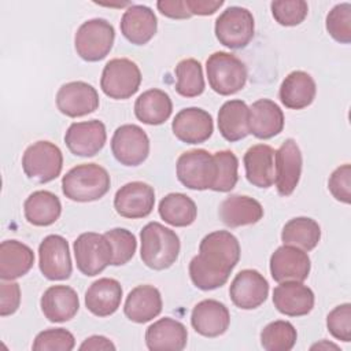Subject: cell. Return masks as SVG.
Returning <instances> with one entry per match:
<instances>
[{
	"label": "cell",
	"mask_w": 351,
	"mask_h": 351,
	"mask_svg": "<svg viewBox=\"0 0 351 351\" xmlns=\"http://www.w3.org/2000/svg\"><path fill=\"white\" fill-rule=\"evenodd\" d=\"M317 93V85L313 77L302 70L289 73L280 86V100L291 110H302L308 107Z\"/></svg>",
	"instance_id": "30"
},
{
	"label": "cell",
	"mask_w": 351,
	"mask_h": 351,
	"mask_svg": "<svg viewBox=\"0 0 351 351\" xmlns=\"http://www.w3.org/2000/svg\"><path fill=\"white\" fill-rule=\"evenodd\" d=\"M298 339L295 326L282 319L267 324L261 332V346L266 351H289Z\"/></svg>",
	"instance_id": "38"
},
{
	"label": "cell",
	"mask_w": 351,
	"mask_h": 351,
	"mask_svg": "<svg viewBox=\"0 0 351 351\" xmlns=\"http://www.w3.org/2000/svg\"><path fill=\"white\" fill-rule=\"evenodd\" d=\"M44 317L51 322H66L75 317L80 308L77 292L69 285H52L40 299Z\"/></svg>",
	"instance_id": "23"
},
{
	"label": "cell",
	"mask_w": 351,
	"mask_h": 351,
	"mask_svg": "<svg viewBox=\"0 0 351 351\" xmlns=\"http://www.w3.org/2000/svg\"><path fill=\"white\" fill-rule=\"evenodd\" d=\"M240 261V244L228 230L206 234L199 244V254L189 262V277L202 291L217 289L226 284Z\"/></svg>",
	"instance_id": "1"
},
{
	"label": "cell",
	"mask_w": 351,
	"mask_h": 351,
	"mask_svg": "<svg viewBox=\"0 0 351 351\" xmlns=\"http://www.w3.org/2000/svg\"><path fill=\"white\" fill-rule=\"evenodd\" d=\"M38 267L51 281L67 280L73 271L69 243L63 236L48 234L38 245Z\"/></svg>",
	"instance_id": "12"
},
{
	"label": "cell",
	"mask_w": 351,
	"mask_h": 351,
	"mask_svg": "<svg viewBox=\"0 0 351 351\" xmlns=\"http://www.w3.org/2000/svg\"><path fill=\"white\" fill-rule=\"evenodd\" d=\"M114 26L101 18L85 21L74 36L77 55L86 62H99L104 59L114 44Z\"/></svg>",
	"instance_id": "6"
},
{
	"label": "cell",
	"mask_w": 351,
	"mask_h": 351,
	"mask_svg": "<svg viewBox=\"0 0 351 351\" xmlns=\"http://www.w3.org/2000/svg\"><path fill=\"white\" fill-rule=\"evenodd\" d=\"M156 7L162 15L171 19H188L192 16L185 0H159Z\"/></svg>",
	"instance_id": "47"
},
{
	"label": "cell",
	"mask_w": 351,
	"mask_h": 351,
	"mask_svg": "<svg viewBox=\"0 0 351 351\" xmlns=\"http://www.w3.org/2000/svg\"><path fill=\"white\" fill-rule=\"evenodd\" d=\"M75 346V339L71 332L64 328H52L40 332L32 348L34 351H71Z\"/></svg>",
	"instance_id": "42"
},
{
	"label": "cell",
	"mask_w": 351,
	"mask_h": 351,
	"mask_svg": "<svg viewBox=\"0 0 351 351\" xmlns=\"http://www.w3.org/2000/svg\"><path fill=\"white\" fill-rule=\"evenodd\" d=\"M121 33L123 37L134 44H147L156 33L158 19L155 12L143 4H132L121 18Z\"/></svg>",
	"instance_id": "22"
},
{
	"label": "cell",
	"mask_w": 351,
	"mask_h": 351,
	"mask_svg": "<svg viewBox=\"0 0 351 351\" xmlns=\"http://www.w3.org/2000/svg\"><path fill=\"white\" fill-rule=\"evenodd\" d=\"M163 302L158 288L154 285H138L126 296L123 313L136 324H145L162 313Z\"/></svg>",
	"instance_id": "26"
},
{
	"label": "cell",
	"mask_w": 351,
	"mask_h": 351,
	"mask_svg": "<svg viewBox=\"0 0 351 351\" xmlns=\"http://www.w3.org/2000/svg\"><path fill=\"white\" fill-rule=\"evenodd\" d=\"M314 348H318V350H328V348H333V350H339V347L336 346V344H333V343H328L326 340H322L321 343H317V344H314L313 347H311V350H314Z\"/></svg>",
	"instance_id": "50"
},
{
	"label": "cell",
	"mask_w": 351,
	"mask_h": 351,
	"mask_svg": "<svg viewBox=\"0 0 351 351\" xmlns=\"http://www.w3.org/2000/svg\"><path fill=\"white\" fill-rule=\"evenodd\" d=\"M311 269V262L306 251L284 244L270 256V274L274 281H304Z\"/></svg>",
	"instance_id": "15"
},
{
	"label": "cell",
	"mask_w": 351,
	"mask_h": 351,
	"mask_svg": "<svg viewBox=\"0 0 351 351\" xmlns=\"http://www.w3.org/2000/svg\"><path fill=\"white\" fill-rule=\"evenodd\" d=\"M155 191L143 181H132L121 186L114 196L115 211L129 219L145 218L152 213Z\"/></svg>",
	"instance_id": "13"
},
{
	"label": "cell",
	"mask_w": 351,
	"mask_h": 351,
	"mask_svg": "<svg viewBox=\"0 0 351 351\" xmlns=\"http://www.w3.org/2000/svg\"><path fill=\"white\" fill-rule=\"evenodd\" d=\"M177 84L176 92L184 97H196L204 90L203 69L199 60L193 58L182 59L174 69Z\"/></svg>",
	"instance_id": "37"
},
{
	"label": "cell",
	"mask_w": 351,
	"mask_h": 351,
	"mask_svg": "<svg viewBox=\"0 0 351 351\" xmlns=\"http://www.w3.org/2000/svg\"><path fill=\"white\" fill-rule=\"evenodd\" d=\"M329 36L341 44L351 43V4L340 3L335 5L325 21Z\"/></svg>",
	"instance_id": "40"
},
{
	"label": "cell",
	"mask_w": 351,
	"mask_h": 351,
	"mask_svg": "<svg viewBox=\"0 0 351 351\" xmlns=\"http://www.w3.org/2000/svg\"><path fill=\"white\" fill-rule=\"evenodd\" d=\"M77 269L86 277L100 274L112 263V247L104 234L86 232L74 240Z\"/></svg>",
	"instance_id": "9"
},
{
	"label": "cell",
	"mask_w": 351,
	"mask_h": 351,
	"mask_svg": "<svg viewBox=\"0 0 351 351\" xmlns=\"http://www.w3.org/2000/svg\"><path fill=\"white\" fill-rule=\"evenodd\" d=\"M191 324L199 335L218 337L228 330L230 313L223 303L215 299H204L192 308Z\"/></svg>",
	"instance_id": "21"
},
{
	"label": "cell",
	"mask_w": 351,
	"mask_h": 351,
	"mask_svg": "<svg viewBox=\"0 0 351 351\" xmlns=\"http://www.w3.org/2000/svg\"><path fill=\"white\" fill-rule=\"evenodd\" d=\"M23 213L29 223L34 226H49L59 219L62 203L59 197L49 191H36L25 200Z\"/></svg>",
	"instance_id": "34"
},
{
	"label": "cell",
	"mask_w": 351,
	"mask_h": 351,
	"mask_svg": "<svg viewBox=\"0 0 351 351\" xmlns=\"http://www.w3.org/2000/svg\"><path fill=\"white\" fill-rule=\"evenodd\" d=\"M176 174L178 181L189 189H211L217 177L214 155L206 149L186 151L177 159Z\"/></svg>",
	"instance_id": "7"
},
{
	"label": "cell",
	"mask_w": 351,
	"mask_h": 351,
	"mask_svg": "<svg viewBox=\"0 0 351 351\" xmlns=\"http://www.w3.org/2000/svg\"><path fill=\"white\" fill-rule=\"evenodd\" d=\"M302 152L293 138H287L276 151L274 184L281 196H289L299 184L302 174Z\"/></svg>",
	"instance_id": "17"
},
{
	"label": "cell",
	"mask_w": 351,
	"mask_h": 351,
	"mask_svg": "<svg viewBox=\"0 0 351 351\" xmlns=\"http://www.w3.org/2000/svg\"><path fill=\"white\" fill-rule=\"evenodd\" d=\"M314 292L302 281H282L273 291V304L284 315H307L314 307Z\"/></svg>",
	"instance_id": "20"
},
{
	"label": "cell",
	"mask_w": 351,
	"mask_h": 351,
	"mask_svg": "<svg viewBox=\"0 0 351 351\" xmlns=\"http://www.w3.org/2000/svg\"><path fill=\"white\" fill-rule=\"evenodd\" d=\"M215 165H217V177L213 185V191L215 192H229L237 184L239 176V159L232 151H218L214 154Z\"/></svg>",
	"instance_id": "39"
},
{
	"label": "cell",
	"mask_w": 351,
	"mask_h": 351,
	"mask_svg": "<svg viewBox=\"0 0 351 351\" xmlns=\"http://www.w3.org/2000/svg\"><path fill=\"white\" fill-rule=\"evenodd\" d=\"M56 107L70 118L88 115L99 108L97 90L84 81L63 84L56 93Z\"/></svg>",
	"instance_id": "14"
},
{
	"label": "cell",
	"mask_w": 351,
	"mask_h": 351,
	"mask_svg": "<svg viewBox=\"0 0 351 351\" xmlns=\"http://www.w3.org/2000/svg\"><path fill=\"white\" fill-rule=\"evenodd\" d=\"M22 169L29 180L47 184L60 176L63 154L60 148L51 141H36L26 148L22 156Z\"/></svg>",
	"instance_id": "5"
},
{
	"label": "cell",
	"mask_w": 351,
	"mask_h": 351,
	"mask_svg": "<svg viewBox=\"0 0 351 351\" xmlns=\"http://www.w3.org/2000/svg\"><path fill=\"white\" fill-rule=\"evenodd\" d=\"M255 22L251 11L244 7H228L217 18L214 32L219 44L230 48L240 49L250 44L254 37Z\"/></svg>",
	"instance_id": "10"
},
{
	"label": "cell",
	"mask_w": 351,
	"mask_h": 351,
	"mask_svg": "<svg viewBox=\"0 0 351 351\" xmlns=\"http://www.w3.org/2000/svg\"><path fill=\"white\" fill-rule=\"evenodd\" d=\"M229 295L233 304L241 310L259 307L269 295L267 280L254 269H244L233 278Z\"/></svg>",
	"instance_id": "18"
},
{
	"label": "cell",
	"mask_w": 351,
	"mask_h": 351,
	"mask_svg": "<svg viewBox=\"0 0 351 351\" xmlns=\"http://www.w3.org/2000/svg\"><path fill=\"white\" fill-rule=\"evenodd\" d=\"M121 300L122 287L115 278H99L85 292V306L96 317L114 314L121 306Z\"/></svg>",
	"instance_id": "28"
},
{
	"label": "cell",
	"mask_w": 351,
	"mask_h": 351,
	"mask_svg": "<svg viewBox=\"0 0 351 351\" xmlns=\"http://www.w3.org/2000/svg\"><path fill=\"white\" fill-rule=\"evenodd\" d=\"M160 218L171 226L185 228L195 222L197 217V207L195 202L185 193H169L159 202Z\"/></svg>",
	"instance_id": "35"
},
{
	"label": "cell",
	"mask_w": 351,
	"mask_h": 351,
	"mask_svg": "<svg viewBox=\"0 0 351 351\" xmlns=\"http://www.w3.org/2000/svg\"><path fill=\"white\" fill-rule=\"evenodd\" d=\"M185 4L192 15H213L222 5V0L211 1V0H185Z\"/></svg>",
	"instance_id": "48"
},
{
	"label": "cell",
	"mask_w": 351,
	"mask_h": 351,
	"mask_svg": "<svg viewBox=\"0 0 351 351\" xmlns=\"http://www.w3.org/2000/svg\"><path fill=\"white\" fill-rule=\"evenodd\" d=\"M107 140L106 126L99 119L74 122L64 134L69 151L75 156H95L101 151Z\"/></svg>",
	"instance_id": "16"
},
{
	"label": "cell",
	"mask_w": 351,
	"mask_h": 351,
	"mask_svg": "<svg viewBox=\"0 0 351 351\" xmlns=\"http://www.w3.org/2000/svg\"><path fill=\"white\" fill-rule=\"evenodd\" d=\"M80 350L81 351H89V350H92V351H97V350H115V346L107 337L95 335V336L86 337L82 341V344L80 346Z\"/></svg>",
	"instance_id": "49"
},
{
	"label": "cell",
	"mask_w": 351,
	"mask_h": 351,
	"mask_svg": "<svg viewBox=\"0 0 351 351\" xmlns=\"http://www.w3.org/2000/svg\"><path fill=\"white\" fill-rule=\"evenodd\" d=\"M108 171L97 163H82L70 169L62 178V192L73 202H95L110 189Z\"/></svg>",
	"instance_id": "3"
},
{
	"label": "cell",
	"mask_w": 351,
	"mask_h": 351,
	"mask_svg": "<svg viewBox=\"0 0 351 351\" xmlns=\"http://www.w3.org/2000/svg\"><path fill=\"white\" fill-rule=\"evenodd\" d=\"M186 340L185 325L170 317L155 321L145 330V344L151 351H181L185 348Z\"/></svg>",
	"instance_id": "25"
},
{
	"label": "cell",
	"mask_w": 351,
	"mask_h": 351,
	"mask_svg": "<svg viewBox=\"0 0 351 351\" xmlns=\"http://www.w3.org/2000/svg\"><path fill=\"white\" fill-rule=\"evenodd\" d=\"M107 240L111 243L112 247V263L114 266H121L128 263L137 248L136 236L125 229V228H114L104 233Z\"/></svg>",
	"instance_id": "41"
},
{
	"label": "cell",
	"mask_w": 351,
	"mask_h": 351,
	"mask_svg": "<svg viewBox=\"0 0 351 351\" xmlns=\"http://www.w3.org/2000/svg\"><path fill=\"white\" fill-rule=\"evenodd\" d=\"M111 151L121 165L138 166L148 158L149 138L137 125H121L112 134Z\"/></svg>",
	"instance_id": "11"
},
{
	"label": "cell",
	"mask_w": 351,
	"mask_h": 351,
	"mask_svg": "<svg viewBox=\"0 0 351 351\" xmlns=\"http://www.w3.org/2000/svg\"><path fill=\"white\" fill-rule=\"evenodd\" d=\"M171 130L185 144H200L208 140L214 132L213 117L199 107L182 108L176 114Z\"/></svg>",
	"instance_id": "19"
},
{
	"label": "cell",
	"mask_w": 351,
	"mask_h": 351,
	"mask_svg": "<svg viewBox=\"0 0 351 351\" xmlns=\"http://www.w3.org/2000/svg\"><path fill=\"white\" fill-rule=\"evenodd\" d=\"M141 71L138 66L126 58H115L106 63L100 88L103 93L115 100L132 97L140 88Z\"/></svg>",
	"instance_id": "8"
},
{
	"label": "cell",
	"mask_w": 351,
	"mask_h": 351,
	"mask_svg": "<svg viewBox=\"0 0 351 351\" xmlns=\"http://www.w3.org/2000/svg\"><path fill=\"white\" fill-rule=\"evenodd\" d=\"M271 15L282 26L300 25L308 12V5L304 0H280L271 1Z\"/></svg>",
	"instance_id": "43"
},
{
	"label": "cell",
	"mask_w": 351,
	"mask_h": 351,
	"mask_svg": "<svg viewBox=\"0 0 351 351\" xmlns=\"http://www.w3.org/2000/svg\"><path fill=\"white\" fill-rule=\"evenodd\" d=\"M274 156L276 151L267 144H256L247 149L243 162L250 184L258 188H270L274 184Z\"/></svg>",
	"instance_id": "27"
},
{
	"label": "cell",
	"mask_w": 351,
	"mask_h": 351,
	"mask_svg": "<svg viewBox=\"0 0 351 351\" xmlns=\"http://www.w3.org/2000/svg\"><path fill=\"white\" fill-rule=\"evenodd\" d=\"M206 73L210 88L221 96H230L241 90L247 82V67L233 53L218 51L208 56Z\"/></svg>",
	"instance_id": "4"
},
{
	"label": "cell",
	"mask_w": 351,
	"mask_h": 351,
	"mask_svg": "<svg viewBox=\"0 0 351 351\" xmlns=\"http://www.w3.org/2000/svg\"><path fill=\"white\" fill-rule=\"evenodd\" d=\"M328 188L336 200L346 204L351 202V166L348 163L337 167L330 174Z\"/></svg>",
	"instance_id": "45"
},
{
	"label": "cell",
	"mask_w": 351,
	"mask_h": 351,
	"mask_svg": "<svg viewBox=\"0 0 351 351\" xmlns=\"http://www.w3.org/2000/svg\"><path fill=\"white\" fill-rule=\"evenodd\" d=\"M34 263L33 250L18 241L4 240L0 244V278L15 280L29 273Z\"/></svg>",
	"instance_id": "31"
},
{
	"label": "cell",
	"mask_w": 351,
	"mask_h": 351,
	"mask_svg": "<svg viewBox=\"0 0 351 351\" xmlns=\"http://www.w3.org/2000/svg\"><path fill=\"white\" fill-rule=\"evenodd\" d=\"M219 219L228 228H239L244 225H252L262 219V204L245 195H230L219 206Z\"/></svg>",
	"instance_id": "29"
},
{
	"label": "cell",
	"mask_w": 351,
	"mask_h": 351,
	"mask_svg": "<svg viewBox=\"0 0 351 351\" xmlns=\"http://www.w3.org/2000/svg\"><path fill=\"white\" fill-rule=\"evenodd\" d=\"M281 240L284 244L295 245L303 251H311L321 240V228L313 218L296 217L284 225Z\"/></svg>",
	"instance_id": "36"
},
{
	"label": "cell",
	"mask_w": 351,
	"mask_h": 351,
	"mask_svg": "<svg viewBox=\"0 0 351 351\" xmlns=\"http://www.w3.org/2000/svg\"><path fill=\"white\" fill-rule=\"evenodd\" d=\"M250 133L256 138L267 140L280 134L284 129V112L277 103L270 99H259L250 107Z\"/></svg>",
	"instance_id": "24"
},
{
	"label": "cell",
	"mask_w": 351,
	"mask_h": 351,
	"mask_svg": "<svg viewBox=\"0 0 351 351\" xmlns=\"http://www.w3.org/2000/svg\"><path fill=\"white\" fill-rule=\"evenodd\" d=\"M250 107L240 99L225 101L218 111V129L221 136L230 143L245 138L248 129Z\"/></svg>",
	"instance_id": "32"
},
{
	"label": "cell",
	"mask_w": 351,
	"mask_h": 351,
	"mask_svg": "<svg viewBox=\"0 0 351 351\" xmlns=\"http://www.w3.org/2000/svg\"><path fill=\"white\" fill-rule=\"evenodd\" d=\"M140 256L154 270L169 269L180 254V237L174 230L159 222H148L140 232Z\"/></svg>",
	"instance_id": "2"
},
{
	"label": "cell",
	"mask_w": 351,
	"mask_h": 351,
	"mask_svg": "<svg viewBox=\"0 0 351 351\" xmlns=\"http://www.w3.org/2000/svg\"><path fill=\"white\" fill-rule=\"evenodd\" d=\"M326 328L335 339L348 343L351 340V304L336 306L326 315Z\"/></svg>",
	"instance_id": "44"
},
{
	"label": "cell",
	"mask_w": 351,
	"mask_h": 351,
	"mask_svg": "<svg viewBox=\"0 0 351 351\" xmlns=\"http://www.w3.org/2000/svg\"><path fill=\"white\" fill-rule=\"evenodd\" d=\"M0 295V315L7 317L14 314L21 304L19 284L12 280H1Z\"/></svg>",
	"instance_id": "46"
},
{
	"label": "cell",
	"mask_w": 351,
	"mask_h": 351,
	"mask_svg": "<svg viewBox=\"0 0 351 351\" xmlns=\"http://www.w3.org/2000/svg\"><path fill=\"white\" fill-rule=\"evenodd\" d=\"M171 111V99L162 89H148L134 103V115L145 125H162L170 118Z\"/></svg>",
	"instance_id": "33"
}]
</instances>
